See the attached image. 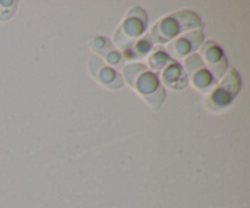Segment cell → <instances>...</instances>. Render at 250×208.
Returning a JSON list of instances; mask_svg holds the SVG:
<instances>
[{
  "label": "cell",
  "instance_id": "cell-1",
  "mask_svg": "<svg viewBox=\"0 0 250 208\" xmlns=\"http://www.w3.org/2000/svg\"><path fill=\"white\" fill-rule=\"evenodd\" d=\"M124 76L129 86L146 98L150 107L160 108L166 93L155 73L143 64H128L124 68Z\"/></svg>",
  "mask_w": 250,
  "mask_h": 208
},
{
  "label": "cell",
  "instance_id": "cell-4",
  "mask_svg": "<svg viewBox=\"0 0 250 208\" xmlns=\"http://www.w3.org/2000/svg\"><path fill=\"white\" fill-rule=\"evenodd\" d=\"M146 28V12L141 9L139 6L133 7L128 11L127 14L126 20L124 21L122 26L120 27V29L116 33V38H125L124 42L119 43L117 46H120V48L125 49L129 43H131L132 39H136L138 37H141L144 33Z\"/></svg>",
  "mask_w": 250,
  "mask_h": 208
},
{
  "label": "cell",
  "instance_id": "cell-5",
  "mask_svg": "<svg viewBox=\"0 0 250 208\" xmlns=\"http://www.w3.org/2000/svg\"><path fill=\"white\" fill-rule=\"evenodd\" d=\"M239 88H241V78H239L238 73L234 70H231L224 82L211 93L210 95V104L215 109H220V108L227 107L231 104L233 98L236 97L238 93Z\"/></svg>",
  "mask_w": 250,
  "mask_h": 208
},
{
  "label": "cell",
  "instance_id": "cell-2",
  "mask_svg": "<svg viewBox=\"0 0 250 208\" xmlns=\"http://www.w3.org/2000/svg\"><path fill=\"white\" fill-rule=\"evenodd\" d=\"M202 21L197 14L192 11H180L168 15L151 29L153 43H166L181 32L188 31L194 27H202Z\"/></svg>",
  "mask_w": 250,
  "mask_h": 208
},
{
  "label": "cell",
  "instance_id": "cell-10",
  "mask_svg": "<svg viewBox=\"0 0 250 208\" xmlns=\"http://www.w3.org/2000/svg\"><path fill=\"white\" fill-rule=\"evenodd\" d=\"M89 44L97 53L105 56V59H106V61L110 65L116 66V68H124V56H121L119 51L114 50V46H111V42L109 39L103 38V37H97V38H93L92 41H89Z\"/></svg>",
  "mask_w": 250,
  "mask_h": 208
},
{
  "label": "cell",
  "instance_id": "cell-8",
  "mask_svg": "<svg viewBox=\"0 0 250 208\" xmlns=\"http://www.w3.org/2000/svg\"><path fill=\"white\" fill-rule=\"evenodd\" d=\"M200 58L204 59L203 61L208 64L210 69V72L214 76V78L221 77L227 69V61L225 58L221 49L217 46V44L212 42H208L202 49Z\"/></svg>",
  "mask_w": 250,
  "mask_h": 208
},
{
  "label": "cell",
  "instance_id": "cell-6",
  "mask_svg": "<svg viewBox=\"0 0 250 208\" xmlns=\"http://www.w3.org/2000/svg\"><path fill=\"white\" fill-rule=\"evenodd\" d=\"M186 69L188 75L192 78L193 85L197 88L207 91L215 85V78L209 70L205 68V64L199 54H193L186 60Z\"/></svg>",
  "mask_w": 250,
  "mask_h": 208
},
{
  "label": "cell",
  "instance_id": "cell-3",
  "mask_svg": "<svg viewBox=\"0 0 250 208\" xmlns=\"http://www.w3.org/2000/svg\"><path fill=\"white\" fill-rule=\"evenodd\" d=\"M151 69L160 73L164 82L171 88L181 90L187 86V78L183 73L182 68L180 64L175 63L167 54L165 53H155L151 55L150 60Z\"/></svg>",
  "mask_w": 250,
  "mask_h": 208
},
{
  "label": "cell",
  "instance_id": "cell-7",
  "mask_svg": "<svg viewBox=\"0 0 250 208\" xmlns=\"http://www.w3.org/2000/svg\"><path fill=\"white\" fill-rule=\"evenodd\" d=\"M89 70L102 85L109 88H120L124 86V78L117 71L109 68L99 56L93 55L89 60Z\"/></svg>",
  "mask_w": 250,
  "mask_h": 208
},
{
  "label": "cell",
  "instance_id": "cell-9",
  "mask_svg": "<svg viewBox=\"0 0 250 208\" xmlns=\"http://www.w3.org/2000/svg\"><path fill=\"white\" fill-rule=\"evenodd\" d=\"M203 38H204V34H203L202 31L185 34L181 38H178L177 41L171 43L167 46V50L175 58H182V56L188 55L192 51H194L195 49H198V46L203 42Z\"/></svg>",
  "mask_w": 250,
  "mask_h": 208
}]
</instances>
